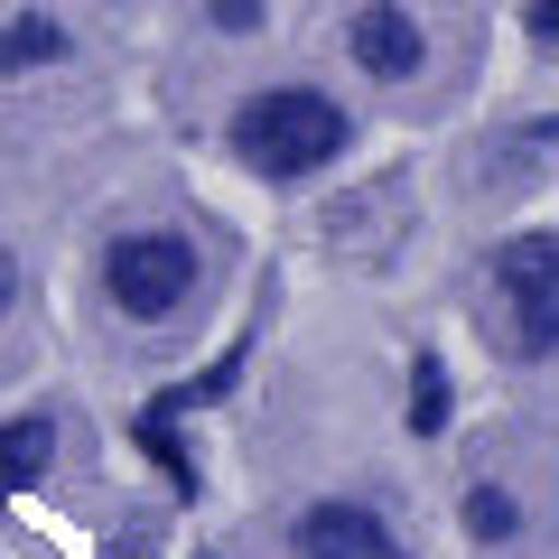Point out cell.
Returning a JSON list of instances; mask_svg holds the SVG:
<instances>
[{
	"label": "cell",
	"mask_w": 559,
	"mask_h": 559,
	"mask_svg": "<svg viewBox=\"0 0 559 559\" xmlns=\"http://www.w3.org/2000/svg\"><path fill=\"white\" fill-rule=\"evenodd\" d=\"M10 308H20V261L0 252V318H10Z\"/></svg>",
	"instance_id": "5bb4252c"
},
{
	"label": "cell",
	"mask_w": 559,
	"mask_h": 559,
	"mask_svg": "<svg viewBox=\"0 0 559 559\" xmlns=\"http://www.w3.org/2000/svg\"><path fill=\"white\" fill-rule=\"evenodd\" d=\"M205 28H224V38H252V28H261V0H205Z\"/></svg>",
	"instance_id": "7c38bea8"
},
{
	"label": "cell",
	"mask_w": 559,
	"mask_h": 559,
	"mask_svg": "<svg viewBox=\"0 0 559 559\" xmlns=\"http://www.w3.org/2000/svg\"><path fill=\"white\" fill-rule=\"evenodd\" d=\"M47 466H57V419H47V411L0 419V485H38Z\"/></svg>",
	"instance_id": "9c48e42d"
},
{
	"label": "cell",
	"mask_w": 559,
	"mask_h": 559,
	"mask_svg": "<svg viewBox=\"0 0 559 559\" xmlns=\"http://www.w3.org/2000/svg\"><path fill=\"white\" fill-rule=\"evenodd\" d=\"M457 503H466V540H485V550H513V540H522V495H513V485L476 476Z\"/></svg>",
	"instance_id": "30bf717a"
},
{
	"label": "cell",
	"mask_w": 559,
	"mask_h": 559,
	"mask_svg": "<svg viewBox=\"0 0 559 559\" xmlns=\"http://www.w3.org/2000/svg\"><path fill=\"white\" fill-rule=\"evenodd\" d=\"M522 38H532L540 57H559V0H532V10H522Z\"/></svg>",
	"instance_id": "4fadbf2b"
},
{
	"label": "cell",
	"mask_w": 559,
	"mask_h": 559,
	"mask_svg": "<svg viewBox=\"0 0 559 559\" xmlns=\"http://www.w3.org/2000/svg\"><path fill=\"white\" fill-rule=\"evenodd\" d=\"M289 550H299V559H411V550H401V532H392V513L364 503V495L308 503V513L289 522Z\"/></svg>",
	"instance_id": "277c9868"
},
{
	"label": "cell",
	"mask_w": 559,
	"mask_h": 559,
	"mask_svg": "<svg viewBox=\"0 0 559 559\" xmlns=\"http://www.w3.org/2000/svg\"><path fill=\"white\" fill-rule=\"evenodd\" d=\"M224 150H234L252 178L299 187V178H318V168H336L345 150H355V112H345L326 84H261V94L234 103Z\"/></svg>",
	"instance_id": "6da1fadb"
},
{
	"label": "cell",
	"mask_w": 559,
	"mask_h": 559,
	"mask_svg": "<svg viewBox=\"0 0 559 559\" xmlns=\"http://www.w3.org/2000/svg\"><path fill=\"white\" fill-rule=\"evenodd\" d=\"M131 439H140V457L168 476V495H178V503H205V466H197V448H187V429H178L168 401H140V411H131Z\"/></svg>",
	"instance_id": "8992f818"
},
{
	"label": "cell",
	"mask_w": 559,
	"mask_h": 559,
	"mask_svg": "<svg viewBox=\"0 0 559 559\" xmlns=\"http://www.w3.org/2000/svg\"><path fill=\"white\" fill-rule=\"evenodd\" d=\"M401 419H411V439H448V419H457V382H448L439 345H419V355H411V401H401Z\"/></svg>",
	"instance_id": "52a82bcc"
},
{
	"label": "cell",
	"mask_w": 559,
	"mask_h": 559,
	"mask_svg": "<svg viewBox=\"0 0 559 559\" xmlns=\"http://www.w3.org/2000/svg\"><path fill=\"white\" fill-rule=\"evenodd\" d=\"M75 57V38H66V20H47V10H20V20L0 28V75H47V66Z\"/></svg>",
	"instance_id": "ba28073f"
},
{
	"label": "cell",
	"mask_w": 559,
	"mask_h": 559,
	"mask_svg": "<svg viewBox=\"0 0 559 559\" xmlns=\"http://www.w3.org/2000/svg\"><path fill=\"white\" fill-rule=\"evenodd\" d=\"M197 289H205V252L178 224H131V234L103 242V299H112V318L168 326V318L197 308Z\"/></svg>",
	"instance_id": "7a4b0ae2"
},
{
	"label": "cell",
	"mask_w": 559,
	"mask_h": 559,
	"mask_svg": "<svg viewBox=\"0 0 559 559\" xmlns=\"http://www.w3.org/2000/svg\"><path fill=\"white\" fill-rule=\"evenodd\" d=\"M234 382H242V345H224V355H215V364H205V373H187V382H168V392H159V401H168V411H178V419H187V411H215V401H224V392H234Z\"/></svg>",
	"instance_id": "8fae6325"
},
{
	"label": "cell",
	"mask_w": 559,
	"mask_h": 559,
	"mask_svg": "<svg viewBox=\"0 0 559 559\" xmlns=\"http://www.w3.org/2000/svg\"><path fill=\"white\" fill-rule=\"evenodd\" d=\"M345 57L373 84H419L429 75V28H419V10H401V0H364L355 20H345Z\"/></svg>",
	"instance_id": "5b68a950"
},
{
	"label": "cell",
	"mask_w": 559,
	"mask_h": 559,
	"mask_svg": "<svg viewBox=\"0 0 559 559\" xmlns=\"http://www.w3.org/2000/svg\"><path fill=\"white\" fill-rule=\"evenodd\" d=\"M485 289L513 364H550L559 355V234H503L485 252Z\"/></svg>",
	"instance_id": "3957f363"
}]
</instances>
